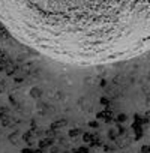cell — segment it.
Masks as SVG:
<instances>
[{
	"label": "cell",
	"instance_id": "1",
	"mask_svg": "<svg viewBox=\"0 0 150 153\" xmlns=\"http://www.w3.org/2000/svg\"><path fill=\"white\" fill-rule=\"evenodd\" d=\"M0 23L69 66L116 65L150 51V0H0Z\"/></svg>",
	"mask_w": 150,
	"mask_h": 153
}]
</instances>
